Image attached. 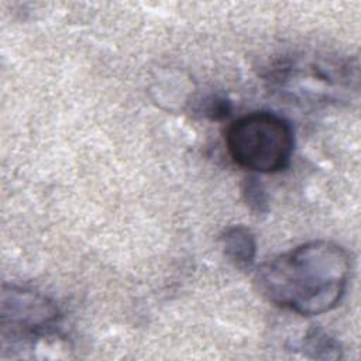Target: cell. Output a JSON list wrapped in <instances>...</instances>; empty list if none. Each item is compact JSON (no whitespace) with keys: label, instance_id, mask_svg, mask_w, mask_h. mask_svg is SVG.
Listing matches in <instances>:
<instances>
[{"label":"cell","instance_id":"obj_1","mask_svg":"<svg viewBox=\"0 0 361 361\" xmlns=\"http://www.w3.org/2000/svg\"><path fill=\"white\" fill-rule=\"evenodd\" d=\"M350 271V257L343 247L317 240L264 262L255 274V283L274 305L302 316H316L340 303Z\"/></svg>","mask_w":361,"mask_h":361},{"label":"cell","instance_id":"obj_4","mask_svg":"<svg viewBox=\"0 0 361 361\" xmlns=\"http://www.w3.org/2000/svg\"><path fill=\"white\" fill-rule=\"evenodd\" d=\"M224 255L238 268H247L254 262L257 241L251 230L244 226H231L221 235Z\"/></svg>","mask_w":361,"mask_h":361},{"label":"cell","instance_id":"obj_6","mask_svg":"<svg viewBox=\"0 0 361 361\" xmlns=\"http://www.w3.org/2000/svg\"><path fill=\"white\" fill-rule=\"evenodd\" d=\"M241 190H243L244 202L254 213H257V214L267 213L268 196H267V192H265L262 183L257 178L250 176V178L244 179Z\"/></svg>","mask_w":361,"mask_h":361},{"label":"cell","instance_id":"obj_5","mask_svg":"<svg viewBox=\"0 0 361 361\" xmlns=\"http://www.w3.org/2000/svg\"><path fill=\"white\" fill-rule=\"evenodd\" d=\"M302 350L312 358L324 360L338 358L341 353L340 344L320 329H312L307 331L302 341Z\"/></svg>","mask_w":361,"mask_h":361},{"label":"cell","instance_id":"obj_2","mask_svg":"<svg viewBox=\"0 0 361 361\" xmlns=\"http://www.w3.org/2000/svg\"><path fill=\"white\" fill-rule=\"evenodd\" d=\"M290 124L271 111H254L233 121L226 131L231 159L250 171L271 173L288 166L293 152Z\"/></svg>","mask_w":361,"mask_h":361},{"label":"cell","instance_id":"obj_7","mask_svg":"<svg viewBox=\"0 0 361 361\" xmlns=\"http://www.w3.org/2000/svg\"><path fill=\"white\" fill-rule=\"evenodd\" d=\"M230 111H231L230 102L219 96L210 97L203 107L204 116L209 117L210 120H223L230 114Z\"/></svg>","mask_w":361,"mask_h":361},{"label":"cell","instance_id":"obj_3","mask_svg":"<svg viewBox=\"0 0 361 361\" xmlns=\"http://www.w3.org/2000/svg\"><path fill=\"white\" fill-rule=\"evenodd\" d=\"M3 337L30 338L47 334L59 320L56 305L31 289L4 285L1 292Z\"/></svg>","mask_w":361,"mask_h":361}]
</instances>
